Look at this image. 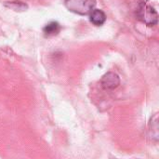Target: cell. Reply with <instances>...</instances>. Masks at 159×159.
Segmentation results:
<instances>
[{"label":"cell","mask_w":159,"mask_h":159,"mask_svg":"<svg viewBox=\"0 0 159 159\" xmlns=\"http://www.w3.org/2000/svg\"><path fill=\"white\" fill-rule=\"evenodd\" d=\"M136 16L139 20H141L147 26H154L157 25L158 22V14L157 10L144 2L140 3L137 7Z\"/></svg>","instance_id":"1"},{"label":"cell","mask_w":159,"mask_h":159,"mask_svg":"<svg viewBox=\"0 0 159 159\" xmlns=\"http://www.w3.org/2000/svg\"><path fill=\"white\" fill-rule=\"evenodd\" d=\"M64 4L69 11L86 16L94 9L96 0H65Z\"/></svg>","instance_id":"2"},{"label":"cell","mask_w":159,"mask_h":159,"mask_svg":"<svg viewBox=\"0 0 159 159\" xmlns=\"http://www.w3.org/2000/svg\"><path fill=\"white\" fill-rule=\"evenodd\" d=\"M102 86L103 89H116L119 84H120V78L119 76L113 72H109L107 74H105L102 78Z\"/></svg>","instance_id":"3"},{"label":"cell","mask_w":159,"mask_h":159,"mask_svg":"<svg viewBox=\"0 0 159 159\" xmlns=\"http://www.w3.org/2000/svg\"><path fill=\"white\" fill-rule=\"evenodd\" d=\"M89 20L96 26L102 25L106 20L105 13L101 9H93L89 13Z\"/></svg>","instance_id":"4"},{"label":"cell","mask_w":159,"mask_h":159,"mask_svg":"<svg viewBox=\"0 0 159 159\" xmlns=\"http://www.w3.org/2000/svg\"><path fill=\"white\" fill-rule=\"evenodd\" d=\"M61 29V27L59 24V22L51 21L45 25V27L43 28V33L46 37H50V36H54V35L58 34L60 33Z\"/></svg>","instance_id":"5"},{"label":"cell","mask_w":159,"mask_h":159,"mask_svg":"<svg viewBox=\"0 0 159 159\" xmlns=\"http://www.w3.org/2000/svg\"><path fill=\"white\" fill-rule=\"evenodd\" d=\"M5 6L14 11H19V12H21V11H25L27 8H28V6L23 3V2H20V1H12V2H7L5 4Z\"/></svg>","instance_id":"6"},{"label":"cell","mask_w":159,"mask_h":159,"mask_svg":"<svg viewBox=\"0 0 159 159\" xmlns=\"http://www.w3.org/2000/svg\"><path fill=\"white\" fill-rule=\"evenodd\" d=\"M144 1H147V0H144Z\"/></svg>","instance_id":"7"}]
</instances>
